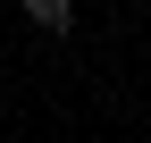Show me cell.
<instances>
[{
	"instance_id": "1",
	"label": "cell",
	"mask_w": 151,
	"mask_h": 143,
	"mask_svg": "<svg viewBox=\"0 0 151 143\" xmlns=\"http://www.w3.org/2000/svg\"><path fill=\"white\" fill-rule=\"evenodd\" d=\"M25 9V25H42V34H76V0H17Z\"/></svg>"
}]
</instances>
